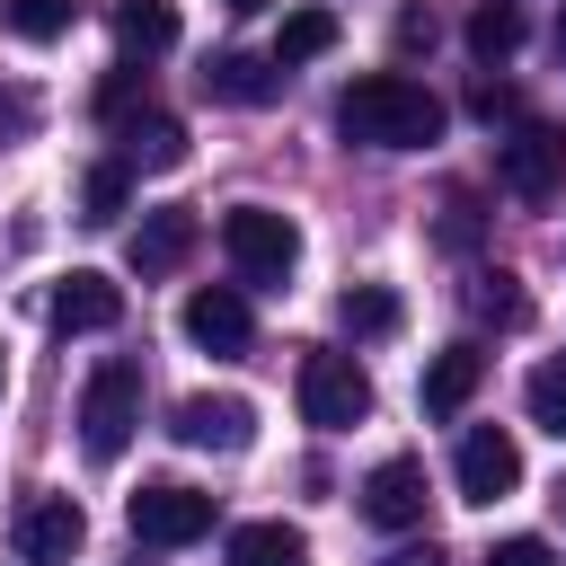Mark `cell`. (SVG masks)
I'll use <instances>...</instances> for the list:
<instances>
[{"mask_svg":"<svg viewBox=\"0 0 566 566\" xmlns=\"http://www.w3.org/2000/svg\"><path fill=\"white\" fill-rule=\"evenodd\" d=\"M336 133L363 150H424V142H442V97L407 71H371L336 97Z\"/></svg>","mask_w":566,"mask_h":566,"instance_id":"1","label":"cell"},{"mask_svg":"<svg viewBox=\"0 0 566 566\" xmlns=\"http://www.w3.org/2000/svg\"><path fill=\"white\" fill-rule=\"evenodd\" d=\"M221 248H230V265H239V283H292V265H301V230H292V212H274V203H239V212H221Z\"/></svg>","mask_w":566,"mask_h":566,"instance_id":"2","label":"cell"},{"mask_svg":"<svg viewBox=\"0 0 566 566\" xmlns=\"http://www.w3.org/2000/svg\"><path fill=\"white\" fill-rule=\"evenodd\" d=\"M133 424H142V363L115 354V363H97L88 389H80V442H88V460H124Z\"/></svg>","mask_w":566,"mask_h":566,"instance_id":"3","label":"cell"},{"mask_svg":"<svg viewBox=\"0 0 566 566\" xmlns=\"http://www.w3.org/2000/svg\"><path fill=\"white\" fill-rule=\"evenodd\" d=\"M301 416H310L318 433L363 424V416H371V380H363V363H354V354H301Z\"/></svg>","mask_w":566,"mask_h":566,"instance_id":"4","label":"cell"},{"mask_svg":"<svg viewBox=\"0 0 566 566\" xmlns=\"http://www.w3.org/2000/svg\"><path fill=\"white\" fill-rule=\"evenodd\" d=\"M495 177H504L522 203H548V195L566 186V133H557V124H513V133L495 142Z\"/></svg>","mask_w":566,"mask_h":566,"instance_id":"5","label":"cell"},{"mask_svg":"<svg viewBox=\"0 0 566 566\" xmlns=\"http://www.w3.org/2000/svg\"><path fill=\"white\" fill-rule=\"evenodd\" d=\"M124 522H133V539H150V548H195V539L212 531V495L159 478V486H142V495L124 504Z\"/></svg>","mask_w":566,"mask_h":566,"instance_id":"6","label":"cell"},{"mask_svg":"<svg viewBox=\"0 0 566 566\" xmlns=\"http://www.w3.org/2000/svg\"><path fill=\"white\" fill-rule=\"evenodd\" d=\"M451 478H460V495H469V504H504V495L522 486V442H513L504 424H469V433H460Z\"/></svg>","mask_w":566,"mask_h":566,"instance_id":"7","label":"cell"},{"mask_svg":"<svg viewBox=\"0 0 566 566\" xmlns=\"http://www.w3.org/2000/svg\"><path fill=\"white\" fill-rule=\"evenodd\" d=\"M168 433H177L186 451H248V442H256V407H248V398H212V389H195V398H177Z\"/></svg>","mask_w":566,"mask_h":566,"instance_id":"8","label":"cell"},{"mask_svg":"<svg viewBox=\"0 0 566 566\" xmlns=\"http://www.w3.org/2000/svg\"><path fill=\"white\" fill-rule=\"evenodd\" d=\"M80 539H88V513L71 495H27V513H18V566H71Z\"/></svg>","mask_w":566,"mask_h":566,"instance_id":"9","label":"cell"},{"mask_svg":"<svg viewBox=\"0 0 566 566\" xmlns=\"http://www.w3.org/2000/svg\"><path fill=\"white\" fill-rule=\"evenodd\" d=\"M363 522H380V531H416V522H424V469H416L407 451L363 478Z\"/></svg>","mask_w":566,"mask_h":566,"instance_id":"10","label":"cell"},{"mask_svg":"<svg viewBox=\"0 0 566 566\" xmlns=\"http://www.w3.org/2000/svg\"><path fill=\"white\" fill-rule=\"evenodd\" d=\"M274 88H283V62H265V53H212L203 62V97H221V106H274Z\"/></svg>","mask_w":566,"mask_h":566,"instance_id":"11","label":"cell"},{"mask_svg":"<svg viewBox=\"0 0 566 566\" xmlns=\"http://www.w3.org/2000/svg\"><path fill=\"white\" fill-rule=\"evenodd\" d=\"M115 318H124V292H115L106 274H88V265L53 292V327H62V336H106Z\"/></svg>","mask_w":566,"mask_h":566,"instance_id":"12","label":"cell"},{"mask_svg":"<svg viewBox=\"0 0 566 566\" xmlns=\"http://www.w3.org/2000/svg\"><path fill=\"white\" fill-rule=\"evenodd\" d=\"M186 256H195V212H177V203H168V212H142V230H133V274L150 283V274H177Z\"/></svg>","mask_w":566,"mask_h":566,"instance_id":"13","label":"cell"},{"mask_svg":"<svg viewBox=\"0 0 566 566\" xmlns=\"http://www.w3.org/2000/svg\"><path fill=\"white\" fill-rule=\"evenodd\" d=\"M186 336H195L203 354H239V345H248V301L221 292V283L195 292V301H186Z\"/></svg>","mask_w":566,"mask_h":566,"instance_id":"14","label":"cell"},{"mask_svg":"<svg viewBox=\"0 0 566 566\" xmlns=\"http://www.w3.org/2000/svg\"><path fill=\"white\" fill-rule=\"evenodd\" d=\"M478 371H486V363H478V345L433 354V363H424V389H416V398H424V416H460V407L478 398Z\"/></svg>","mask_w":566,"mask_h":566,"instance_id":"15","label":"cell"},{"mask_svg":"<svg viewBox=\"0 0 566 566\" xmlns=\"http://www.w3.org/2000/svg\"><path fill=\"white\" fill-rule=\"evenodd\" d=\"M177 159H186V124L177 115H159V106L124 115V168H177Z\"/></svg>","mask_w":566,"mask_h":566,"instance_id":"16","label":"cell"},{"mask_svg":"<svg viewBox=\"0 0 566 566\" xmlns=\"http://www.w3.org/2000/svg\"><path fill=\"white\" fill-rule=\"evenodd\" d=\"M230 566H310V539L292 522H239L230 531Z\"/></svg>","mask_w":566,"mask_h":566,"instance_id":"17","label":"cell"},{"mask_svg":"<svg viewBox=\"0 0 566 566\" xmlns=\"http://www.w3.org/2000/svg\"><path fill=\"white\" fill-rule=\"evenodd\" d=\"M115 44L124 53H168L177 44V9L168 0H115Z\"/></svg>","mask_w":566,"mask_h":566,"instance_id":"18","label":"cell"},{"mask_svg":"<svg viewBox=\"0 0 566 566\" xmlns=\"http://www.w3.org/2000/svg\"><path fill=\"white\" fill-rule=\"evenodd\" d=\"M327 44H336V18H327V9H292V18H283V35H274V62L292 71V62H318Z\"/></svg>","mask_w":566,"mask_h":566,"instance_id":"19","label":"cell"},{"mask_svg":"<svg viewBox=\"0 0 566 566\" xmlns=\"http://www.w3.org/2000/svg\"><path fill=\"white\" fill-rule=\"evenodd\" d=\"M513 44H522V9H513V0H486V9L469 18V53H478V62H504Z\"/></svg>","mask_w":566,"mask_h":566,"instance_id":"20","label":"cell"},{"mask_svg":"<svg viewBox=\"0 0 566 566\" xmlns=\"http://www.w3.org/2000/svg\"><path fill=\"white\" fill-rule=\"evenodd\" d=\"M124 195H133V168H124V159H97V168L80 177V221H115Z\"/></svg>","mask_w":566,"mask_h":566,"instance_id":"21","label":"cell"},{"mask_svg":"<svg viewBox=\"0 0 566 566\" xmlns=\"http://www.w3.org/2000/svg\"><path fill=\"white\" fill-rule=\"evenodd\" d=\"M522 407H531V424H539V433H557V442H566V363H539V371L522 380Z\"/></svg>","mask_w":566,"mask_h":566,"instance_id":"22","label":"cell"},{"mask_svg":"<svg viewBox=\"0 0 566 566\" xmlns=\"http://www.w3.org/2000/svg\"><path fill=\"white\" fill-rule=\"evenodd\" d=\"M336 318H345L354 336H389V327H398V292H380V283H354V292L336 301Z\"/></svg>","mask_w":566,"mask_h":566,"instance_id":"23","label":"cell"},{"mask_svg":"<svg viewBox=\"0 0 566 566\" xmlns=\"http://www.w3.org/2000/svg\"><path fill=\"white\" fill-rule=\"evenodd\" d=\"M0 27L27 35V44H53L71 27V0H0Z\"/></svg>","mask_w":566,"mask_h":566,"instance_id":"24","label":"cell"},{"mask_svg":"<svg viewBox=\"0 0 566 566\" xmlns=\"http://www.w3.org/2000/svg\"><path fill=\"white\" fill-rule=\"evenodd\" d=\"M486 566H557V548H548V539H531V531H513V539H495V548H486Z\"/></svg>","mask_w":566,"mask_h":566,"instance_id":"25","label":"cell"},{"mask_svg":"<svg viewBox=\"0 0 566 566\" xmlns=\"http://www.w3.org/2000/svg\"><path fill=\"white\" fill-rule=\"evenodd\" d=\"M27 124H35V97H27V88H0V150H9Z\"/></svg>","mask_w":566,"mask_h":566,"instance_id":"26","label":"cell"},{"mask_svg":"<svg viewBox=\"0 0 566 566\" xmlns=\"http://www.w3.org/2000/svg\"><path fill=\"white\" fill-rule=\"evenodd\" d=\"M380 566H442V548H433V539H424V548H389Z\"/></svg>","mask_w":566,"mask_h":566,"instance_id":"27","label":"cell"},{"mask_svg":"<svg viewBox=\"0 0 566 566\" xmlns=\"http://www.w3.org/2000/svg\"><path fill=\"white\" fill-rule=\"evenodd\" d=\"M557 53H566V18H557Z\"/></svg>","mask_w":566,"mask_h":566,"instance_id":"28","label":"cell"},{"mask_svg":"<svg viewBox=\"0 0 566 566\" xmlns=\"http://www.w3.org/2000/svg\"><path fill=\"white\" fill-rule=\"evenodd\" d=\"M230 9H265V0H230Z\"/></svg>","mask_w":566,"mask_h":566,"instance_id":"29","label":"cell"},{"mask_svg":"<svg viewBox=\"0 0 566 566\" xmlns=\"http://www.w3.org/2000/svg\"><path fill=\"white\" fill-rule=\"evenodd\" d=\"M557 513H566V486H557Z\"/></svg>","mask_w":566,"mask_h":566,"instance_id":"30","label":"cell"},{"mask_svg":"<svg viewBox=\"0 0 566 566\" xmlns=\"http://www.w3.org/2000/svg\"><path fill=\"white\" fill-rule=\"evenodd\" d=\"M0 380H9V354H0Z\"/></svg>","mask_w":566,"mask_h":566,"instance_id":"31","label":"cell"}]
</instances>
